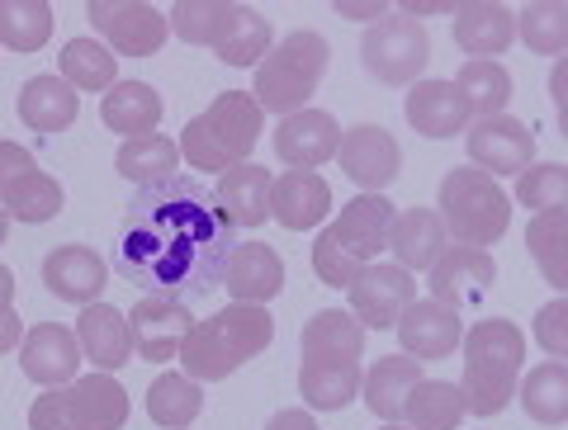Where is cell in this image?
<instances>
[{"label": "cell", "mask_w": 568, "mask_h": 430, "mask_svg": "<svg viewBox=\"0 0 568 430\" xmlns=\"http://www.w3.org/2000/svg\"><path fill=\"white\" fill-rule=\"evenodd\" d=\"M237 246L219 194L200 181L171 175L162 185H142L119 218L114 270L133 289L156 298L200 303L223 284V265Z\"/></svg>", "instance_id": "cell-1"}, {"label": "cell", "mask_w": 568, "mask_h": 430, "mask_svg": "<svg viewBox=\"0 0 568 430\" xmlns=\"http://www.w3.org/2000/svg\"><path fill=\"white\" fill-rule=\"evenodd\" d=\"M275 340V317L256 308V303H227L219 317H204L200 327H190L185 346L175 360L185 365V379L194 383H219L227 373H237L246 360L265 355Z\"/></svg>", "instance_id": "cell-2"}, {"label": "cell", "mask_w": 568, "mask_h": 430, "mask_svg": "<svg viewBox=\"0 0 568 430\" xmlns=\"http://www.w3.org/2000/svg\"><path fill=\"white\" fill-rule=\"evenodd\" d=\"M526 360V336L517 321L507 317H484L474 331H465V411L474 417H497L521 379Z\"/></svg>", "instance_id": "cell-3"}, {"label": "cell", "mask_w": 568, "mask_h": 430, "mask_svg": "<svg viewBox=\"0 0 568 430\" xmlns=\"http://www.w3.org/2000/svg\"><path fill=\"white\" fill-rule=\"evenodd\" d=\"M388 223H394V204L384 194H361L342 208V218L323 227L313 242V270L327 289H351V279L365 270L369 260L388 242Z\"/></svg>", "instance_id": "cell-4"}, {"label": "cell", "mask_w": 568, "mask_h": 430, "mask_svg": "<svg viewBox=\"0 0 568 430\" xmlns=\"http://www.w3.org/2000/svg\"><path fill=\"white\" fill-rule=\"evenodd\" d=\"M261 104L246 95V91H223L219 100L209 104V110L200 119L185 123L181 133V152L194 171H233L242 166L246 156H252V147L261 142Z\"/></svg>", "instance_id": "cell-5"}, {"label": "cell", "mask_w": 568, "mask_h": 430, "mask_svg": "<svg viewBox=\"0 0 568 430\" xmlns=\"http://www.w3.org/2000/svg\"><path fill=\"white\" fill-rule=\"evenodd\" d=\"M327 76V39L313 29L290 33L284 43H275L256 66L252 100L261 104V114L290 119L313 100V91Z\"/></svg>", "instance_id": "cell-6"}, {"label": "cell", "mask_w": 568, "mask_h": 430, "mask_svg": "<svg viewBox=\"0 0 568 430\" xmlns=\"http://www.w3.org/2000/svg\"><path fill=\"white\" fill-rule=\"evenodd\" d=\"M440 223H446V237H455L459 246L488 250L511 223V199L493 185V175L459 166L440 181Z\"/></svg>", "instance_id": "cell-7"}, {"label": "cell", "mask_w": 568, "mask_h": 430, "mask_svg": "<svg viewBox=\"0 0 568 430\" xmlns=\"http://www.w3.org/2000/svg\"><path fill=\"white\" fill-rule=\"evenodd\" d=\"M361 62H365L369 76L384 81V85H417L426 62H432V39H426V29L417 20L388 14V20H379L365 33Z\"/></svg>", "instance_id": "cell-8"}, {"label": "cell", "mask_w": 568, "mask_h": 430, "mask_svg": "<svg viewBox=\"0 0 568 430\" xmlns=\"http://www.w3.org/2000/svg\"><path fill=\"white\" fill-rule=\"evenodd\" d=\"M85 14L100 29V39L110 43V52H123V58H152L171 33L166 14L142 6V0H91Z\"/></svg>", "instance_id": "cell-9"}, {"label": "cell", "mask_w": 568, "mask_h": 430, "mask_svg": "<svg viewBox=\"0 0 568 430\" xmlns=\"http://www.w3.org/2000/svg\"><path fill=\"white\" fill-rule=\"evenodd\" d=\"M351 317L361 327H375L388 331L398 321V313L417 298V279L403 270V265H384V260H369L361 275L351 279Z\"/></svg>", "instance_id": "cell-10"}, {"label": "cell", "mask_w": 568, "mask_h": 430, "mask_svg": "<svg viewBox=\"0 0 568 430\" xmlns=\"http://www.w3.org/2000/svg\"><path fill=\"white\" fill-rule=\"evenodd\" d=\"M493 279H497V265L488 250H474V246H446V256L432 265V303L450 313H465L478 308L488 294H493Z\"/></svg>", "instance_id": "cell-11"}, {"label": "cell", "mask_w": 568, "mask_h": 430, "mask_svg": "<svg viewBox=\"0 0 568 430\" xmlns=\"http://www.w3.org/2000/svg\"><path fill=\"white\" fill-rule=\"evenodd\" d=\"M336 156H342L346 181H355L365 194H384L388 185L398 181V171H403V152H398L394 133L375 129V123H361V129L342 133V142H336Z\"/></svg>", "instance_id": "cell-12"}, {"label": "cell", "mask_w": 568, "mask_h": 430, "mask_svg": "<svg viewBox=\"0 0 568 430\" xmlns=\"http://www.w3.org/2000/svg\"><path fill=\"white\" fill-rule=\"evenodd\" d=\"M530 156H536V133H530L521 119L493 114V119H478L469 129L474 171H484V175H521L530 166Z\"/></svg>", "instance_id": "cell-13"}, {"label": "cell", "mask_w": 568, "mask_h": 430, "mask_svg": "<svg viewBox=\"0 0 568 430\" xmlns=\"http://www.w3.org/2000/svg\"><path fill=\"white\" fill-rule=\"evenodd\" d=\"M190 308L175 298H156L148 294L138 303V308L129 313V336H133V350L142 355L148 365H162V360H175L190 336Z\"/></svg>", "instance_id": "cell-14"}, {"label": "cell", "mask_w": 568, "mask_h": 430, "mask_svg": "<svg viewBox=\"0 0 568 430\" xmlns=\"http://www.w3.org/2000/svg\"><path fill=\"white\" fill-rule=\"evenodd\" d=\"M398 340H403V355H413V360H446V355H455V346L465 340V321H459V313L440 308V303L432 298H413L407 308L398 313Z\"/></svg>", "instance_id": "cell-15"}, {"label": "cell", "mask_w": 568, "mask_h": 430, "mask_svg": "<svg viewBox=\"0 0 568 430\" xmlns=\"http://www.w3.org/2000/svg\"><path fill=\"white\" fill-rule=\"evenodd\" d=\"M81 360H85L81 340L71 336L67 327H58V321H39V327L24 336V346H20V369L29 373L33 383H43V388L71 383V379H77Z\"/></svg>", "instance_id": "cell-16"}, {"label": "cell", "mask_w": 568, "mask_h": 430, "mask_svg": "<svg viewBox=\"0 0 568 430\" xmlns=\"http://www.w3.org/2000/svg\"><path fill=\"white\" fill-rule=\"evenodd\" d=\"M336 142H342V129H336V119L323 110H298L290 119H280V129H275V152L284 166H294V171H313V166H323V161H332Z\"/></svg>", "instance_id": "cell-17"}, {"label": "cell", "mask_w": 568, "mask_h": 430, "mask_svg": "<svg viewBox=\"0 0 568 430\" xmlns=\"http://www.w3.org/2000/svg\"><path fill=\"white\" fill-rule=\"evenodd\" d=\"M43 284L62 303H100L104 284H110V265L91 246H58L43 260Z\"/></svg>", "instance_id": "cell-18"}, {"label": "cell", "mask_w": 568, "mask_h": 430, "mask_svg": "<svg viewBox=\"0 0 568 430\" xmlns=\"http://www.w3.org/2000/svg\"><path fill=\"white\" fill-rule=\"evenodd\" d=\"M223 284L237 303H256L265 308L284 289V260L265 242H237L233 256L223 265Z\"/></svg>", "instance_id": "cell-19"}, {"label": "cell", "mask_w": 568, "mask_h": 430, "mask_svg": "<svg viewBox=\"0 0 568 430\" xmlns=\"http://www.w3.org/2000/svg\"><path fill=\"white\" fill-rule=\"evenodd\" d=\"M446 223H440V213L432 208H407V213H394V223H388V250H394V265H403L407 275L413 270H432V265L446 256Z\"/></svg>", "instance_id": "cell-20"}, {"label": "cell", "mask_w": 568, "mask_h": 430, "mask_svg": "<svg viewBox=\"0 0 568 430\" xmlns=\"http://www.w3.org/2000/svg\"><path fill=\"white\" fill-rule=\"evenodd\" d=\"M77 340L81 355L95 369H123L133 360V336H129V313L110 308V303H85V313L77 317Z\"/></svg>", "instance_id": "cell-21"}, {"label": "cell", "mask_w": 568, "mask_h": 430, "mask_svg": "<svg viewBox=\"0 0 568 430\" xmlns=\"http://www.w3.org/2000/svg\"><path fill=\"white\" fill-rule=\"evenodd\" d=\"M517 39V14L493 0H469L455 6V43L474 52V62H497V52H507Z\"/></svg>", "instance_id": "cell-22"}, {"label": "cell", "mask_w": 568, "mask_h": 430, "mask_svg": "<svg viewBox=\"0 0 568 430\" xmlns=\"http://www.w3.org/2000/svg\"><path fill=\"white\" fill-rule=\"evenodd\" d=\"M332 208V190L317 171H284L271 185V218L284 223L290 232L317 227Z\"/></svg>", "instance_id": "cell-23"}, {"label": "cell", "mask_w": 568, "mask_h": 430, "mask_svg": "<svg viewBox=\"0 0 568 430\" xmlns=\"http://www.w3.org/2000/svg\"><path fill=\"white\" fill-rule=\"evenodd\" d=\"M403 114L422 137H455L469 129V104L459 100L455 81H417L403 100Z\"/></svg>", "instance_id": "cell-24"}, {"label": "cell", "mask_w": 568, "mask_h": 430, "mask_svg": "<svg viewBox=\"0 0 568 430\" xmlns=\"http://www.w3.org/2000/svg\"><path fill=\"white\" fill-rule=\"evenodd\" d=\"M361 360H346V355H304V369H298V392L313 411H342L355 392H361Z\"/></svg>", "instance_id": "cell-25"}, {"label": "cell", "mask_w": 568, "mask_h": 430, "mask_svg": "<svg viewBox=\"0 0 568 430\" xmlns=\"http://www.w3.org/2000/svg\"><path fill=\"white\" fill-rule=\"evenodd\" d=\"M271 185H275L271 171L242 161V166H233L223 175V185L213 194H219V204H223L233 227H261L265 218H271Z\"/></svg>", "instance_id": "cell-26"}, {"label": "cell", "mask_w": 568, "mask_h": 430, "mask_svg": "<svg viewBox=\"0 0 568 430\" xmlns=\"http://www.w3.org/2000/svg\"><path fill=\"white\" fill-rule=\"evenodd\" d=\"M100 119H104V129H114L123 137L156 133V123H162V95L148 81H114L100 100Z\"/></svg>", "instance_id": "cell-27"}, {"label": "cell", "mask_w": 568, "mask_h": 430, "mask_svg": "<svg viewBox=\"0 0 568 430\" xmlns=\"http://www.w3.org/2000/svg\"><path fill=\"white\" fill-rule=\"evenodd\" d=\"M417 383H422V360H413V355H384V360L361 379L369 411L384 417V421H398L403 417L407 398H413Z\"/></svg>", "instance_id": "cell-28"}, {"label": "cell", "mask_w": 568, "mask_h": 430, "mask_svg": "<svg viewBox=\"0 0 568 430\" xmlns=\"http://www.w3.org/2000/svg\"><path fill=\"white\" fill-rule=\"evenodd\" d=\"M81 114V95L62 76H33L20 91V119L33 133H62Z\"/></svg>", "instance_id": "cell-29"}, {"label": "cell", "mask_w": 568, "mask_h": 430, "mask_svg": "<svg viewBox=\"0 0 568 430\" xmlns=\"http://www.w3.org/2000/svg\"><path fill=\"white\" fill-rule=\"evenodd\" d=\"M67 398L81 430H123V421H129V392L110 373H85V379L67 388Z\"/></svg>", "instance_id": "cell-30"}, {"label": "cell", "mask_w": 568, "mask_h": 430, "mask_svg": "<svg viewBox=\"0 0 568 430\" xmlns=\"http://www.w3.org/2000/svg\"><path fill=\"white\" fill-rule=\"evenodd\" d=\"M114 166H119L123 181H133L138 190L142 185H162V181L175 175V166H181V147H175L171 137H162V133H142V137L123 142Z\"/></svg>", "instance_id": "cell-31"}, {"label": "cell", "mask_w": 568, "mask_h": 430, "mask_svg": "<svg viewBox=\"0 0 568 430\" xmlns=\"http://www.w3.org/2000/svg\"><path fill=\"white\" fill-rule=\"evenodd\" d=\"M213 52H219L227 66H261V58L271 52V20L252 6H233Z\"/></svg>", "instance_id": "cell-32"}, {"label": "cell", "mask_w": 568, "mask_h": 430, "mask_svg": "<svg viewBox=\"0 0 568 430\" xmlns=\"http://www.w3.org/2000/svg\"><path fill=\"white\" fill-rule=\"evenodd\" d=\"M526 246H530V260L540 265V275L564 294L568 289V213H564V204L530 218Z\"/></svg>", "instance_id": "cell-33"}, {"label": "cell", "mask_w": 568, "mask_h": 430, "mask_svg": "<svg viewBox=\"0 0 568 430\" xmlns=\"http://www.w3.org/2000/svg\"><path fill=\"white\" fill-rule=\"evenodd\" d=\"M517 398H521L530 421H540V426L568 421V369H564V360H549V365L530 369L521 379V388H517Z\"/></svg>", "instance_id": "cell-34"}, {"label": "cell", "mask_w": 568, "mask_h": 430, "mask_svg": "<svg viewBox=\"0 0 568 430\" xmlns=\"http://www.w3.org/2000/svg\"><path fill=\"white\" fill-rule=\"evenodd\" d=\"M298 346H304V355H346V360H361L365 355V327L342 308H323V313L308 317Z\"/></svg>", "instance_id": "cell-35"}, {"label": "cell", "mask_w": 568, "mask_h": 430, "mask_svg": "<svg viewBox=\"0 0 568 430\" xmlns=\"http://www.w3.org/2000/svg\"><path fill=\"white\" fill-rule=\"evenodd\" d=\"M403 417L413 421V430H455L459 417H465V392L446 379H422L413 398H407Z\"/></svg>", "instance_id": "cell-36"}, {"label": "cell", "mask_w": 568, "mask_h": 430, "mask_svg": "<svg viewBox=\"0 0 568 430\" xmlns=\"http://www.w3.org/2000/svg\"><path fill=\"white\" fill-rule=\"evenodd\" d=\"M459 100L469 104V114H503L511 100V71L503 62H465V71L455 76Z\"/></svg>", "instance_id": "cell-37"}, {"label": "cell", "mask_w": 568, "mask_h": 430, "mask_svg": "<svg viewBox=\"0 0 568 430\" xmlns=\"http://www.w3.org/2000/svg\"><path fill=\"white\" fill-rule=\"evenodd\" d=\"M52 39L48 0H0V43L14 52H39Z\"/></svg>", "instance_id": "cell-38"}, {"label": "cell", "mask_w": 568, "mask_h": 430, "mask_svg": "<svg viewBox=\"0 0 568 430\" xmlns=\"http://www.w3.org/2000/svg\"><path fill=\"white\" fill-rule=\"evenodd\" d=\"M200 407H204V392H200L194 379H185V373H162V379L152 383V392H148V417L162 430L190 426L194 417H200Z\"/></svg>", "instance_id": "cell-39"}, {"label": "cell", "mask_w": 568, "mask_h": 430, "mask_svg": "<svg viewBox=\"0 0 568 430\" xmlns=\"http://www.w3.org/2000/svg\"><path fill=\"white\" fill-rule=\"evenodd\" d=\"M62 81L71 91H110L114 85V52L95 39H71L62 48Z\"/></svg>", "instance_id": "cell-40"}, {"label": "cell", "mask_w": 568, "mask_h": 430, "mask_svg": "<svg viewBox=\"0 0 568 430\" xmlns=\"http://www.w3.org/2000/svg\"><path fill=\"white\" fill-rule=\"evenodd\" d=\"M0 208H6L10 218H20V223H52L62 213V185L52 181V175L33 171L6 194V199H0Z\"/></svg>", "instance_id": "cell-41"}, {"label": "cell", "mask_w": 568, "mask_h": 430, "mask_svg": "<svg viewBox=\"0 0 568 430\" xmlns=\"http://www.w3.org/2000/svg\"><path fill=\"white\" fill-rule=\"evenodd\" d=\"M517 33L526 39L530 52H549V58H559V52L568 48V6H559V0L526 6L517 14Z\"/></svg>", "instance_id": "cell-42"}, {"label": "cell", "mask_w": 568, "mask_h": 430, "mask_svg": "<svg viewBox=\"0 0 568 430\" xmlns=\"http://www.w3.org/2000/svg\"><path fill=\"white\" fill-rule=\"evenodd\" d=\"M227 0H181V6H171V29L181 33L185 43H204V48H213L219 43V33H223V24H227Z\"/></svg>", "instance_id": "cell-43"}, {"label": "cell", "mask_w": 568, "mask_h": 430, "mask_svg": "<svg viewBox=\"0 0 568 430\" xmlns=\"http://www.w3.org/2000/svg\"><path fill=\"white\" fill-rule=\"evenodd\" d=\"M517 199H521L526 208H536V213L559 208V204L568 199V171L559 166V161H545V166L521 171V175H517Z\"/></svg>", "instance_id": "cell-44"}, {"label": "cell", "mask_w": 568, "mask_h": 430, "mask_svg": "<svg viewBox=\"0 0 568 430\" xmlns=\"http://www.w3.org/2000/svg\"><path fill=\"white\" fill-rule=\"evenodd\" d=\"M29 430H81L77 411H71L67 388H58V392H43V398L29 407Z\"/></svg>", "instance_id": "cell-45"}, {"label": "cell", "mask_w": 568, "mask_h": 430, "mask_svg": "<svg viewBox=\"0 0 568 430\" xmlns=\"http://www.w3.org/2000/svg\"><path fill=\"white\" fill-rule=\"evenodd\" d=\"M536 340L549 355H555V360H564V355H568V298H555V303H545V308H540Z\"/></svg>", "instance_id": "cell-46"}, {"label": "cell", "mask_w": 568, "mask_h": 430, "mask_svg": "<svg viewBox=\"0 0 568 430\" xmlns=\"http://www.w3.org/2000/svg\"><path fill=\"white\" fill-rule=\"evenodd\" d=\"M33 171H39V161H33L20 142H0V199H6V194Z\"/></svg>", "instance_id": "cell-47"}, {"label": "cell", "mask_w": 568, "mask_h": 430, "mask_svg": "<svg viewBox=\"0 0 568 430\" xmlns=\"http://www.w3.org/2000/svg\"><path fill=\"white\" fill-rule=\"evenodd\" d=\"M24 340V321L14 317V308H0V355L14 350Z\"/></svg>", "instance_id": "cell-48"}, {"label": "cell", "mask_w": 568, "mask_h": 430, "mask_svg": "<svg viewBox=\"0 0 568 430\" xmlns=\"http://www.w3.org/2000/svg\"><path fill=\"white\" fill-rule=\"evenodd\" d=\"M564 85H568V62H555V76H549V100H555V114L568 129V110H564Z\"/></svg>", "instance_id": "cell-49"}, {"label": "cell", "mask_w": 568, "mask_h": 430, "mask_svg": "<svg viewBox=\"0 0 568 430\" xmlns=\"http://www.w3.org/2000/svg\"><path fill=\"white\" fill-rule=\"evenodd\" d=\"M265 430H317L308 411H275L271 421H265Z\"/></svg>", "instance_id": "cell-50"}, {"label": "cell", "mask_w": 568, "mask_h": 430, "mask_svg": "<svg viewBox=\"0 0 568 430\" xmlns=\"http://www.w3.org/2000/svg\"><path fill=\"white\" fill-rule=\"evenodd\" d=\"M336 14H346V20H375L379 24V14H388V10H384V0H379V6H351V0H336Z\"/></svg>", "instance_id": "cell-51"}, {"label": "cell", "mask_w": 568, "mask_h": 430, "mask_svg": "<svg viewBox=\"0 0 568 430\" xmlns=\"http://www.w3.org/2000/svg\"><path fill=\"white\" fill-rule=\"evenodd\" d=\"M10 298H14V275L0 265V308H10Z\"/></svg>", "instance_id": "cell-52"}, {"label": "cell", "mask_w": 568, "mask_h": 430, "mask_svg": "<svg viewBox=\"0 0 568 430\" xmlns=\"http://www.w3.org/2000/svg\"><path fill=\"white\" fill-rule=\"evenodd\" d=\"M6 237H10V213L0 208V246H6Z\"/></svg>", "instance_id": "cell-53"}, {"label": "cell", "mask_w": 568, "mask_h": 430, "mask_svg": "<svg viewBox=\"0 0 568 430\" xmlns=\"http://www.w3.org/2000/svg\"><path fill=\"white\" fill-rule=\"evenodd\" d=\"M384 430H403V426H384Z\"/></svg>", "instance_id": "cell-54"}]
</instances>
